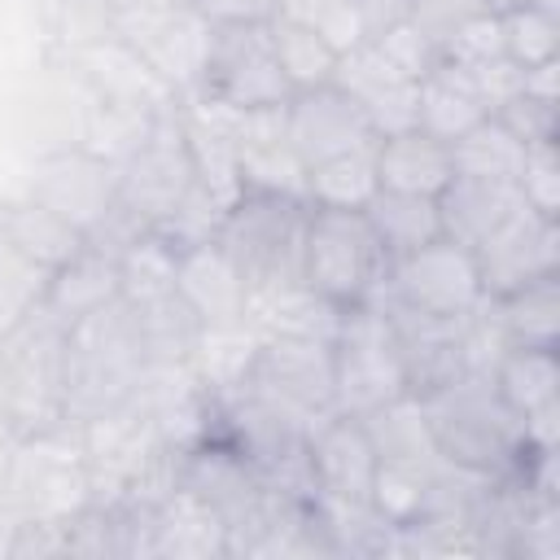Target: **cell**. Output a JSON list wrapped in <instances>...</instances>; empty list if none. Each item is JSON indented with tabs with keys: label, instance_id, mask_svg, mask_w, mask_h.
Returning <instances> with one entry per match:
<instances>
[{
	"label": "cell",
	"instance_id": "1",
	"mask_svg": "<svg viewBox=\"0 0 560 560\" xmlns=\"http://www.w3.org/2000/svg\"><path fill=\"white\" fill-rule=\"evenodd\" d=\"M144 346L136 332V315L122 298L96 306L92 315L74 319L66 332V389H61V420L88 424L105 411L131 402V389L144 368Z\"/></svg>",
	"mask_w": 560,
	"mask_h": 560
},
{
	"label": "cell",
	"instance_id": "37",
	"mask_svg": "<svg viewBox=\"0 0 560 560\" xmlns=\"http://www.w3.org/2000/svg\"><path fill=\"white\" fill-rule=\"evenodd\" d=\"M271 44H276L280 70H284V79H289L293 92L332 83L337 48H332L324 35H315L311 26L289 22V18H271Z\"/></svg>",
	"mask_w": 560,
	"mask_h": 560
},
{
	"label": "cell",
	"instance_id": "38",
	"mask_svg": "<svg viewBox=\"0 0 560 560\" xmlns=\"http://www.w3.org/2000/svg\"><path fill=\"white\" fill-rule=\"evenodd\" d=\"M503 18V52L516 66H538L560 57V0H525Z\"/></svg>",
	"mask_w": 560,
	"mask_h": 560
},
{
	"label": "cell",
	"instance_id": "31",
	"mask_svg": "<svg viewBox=\"0 0 560 560\" xmlns=\"http://www.w3.org/2000/svg\"><path fill=\"white\" fill-rule=\"evenodd\" d=\"M376 241L385 245L389 258H402L429 241L442 236V214H438V197H420V192H394V188H376V197L363 206Z\"/></svg>",
	"mask_w": 560,
	"mask_h": 560
},
{
	"label": "cell",
	"instance_id": "3",
	"mask_svg": "<svg viewBox=\"0 0 560 560\" xmlns=\"http://www.w3.org/2000/svg\"><path fill=\"white\" fill-rule=\"evenodd\" d=\"M66 332L70 324L57 319L44 302L0 332V411L9 416L18 438L66 424L61 420Z\"/></svg>",
	"mask_w": 560,
	"mask_h": 560
},
{
	"label": "cell",
	"instance_id": "27",
	"mask_svg": "<svg viewBox=\"0 0 560 560\" xmlns=\"http://www.w3.org/2000/svg\"><path fill=\"white\" fill-rule=\"evenodd\" d=\"M0 236L18 254L39 262L44 271H57L66 258H74L83 249V232L70 219H61L57 210L39 206L35 197H18V201L0 206Z\"/></svg>",
	"mask_w": 560,
	"mask_h": 560
},
{
	"label": "cell",
	"instance_id": "22",
	"mask_svg": "<svg viewBox=\"0 0 560 560\" xmlns=\"http://www.w3.org/2000/svg\"><path fill=\"white\" fill-rule=\"evenodd\" d=\"M175 293L192 306V315L201 319V328L210 324H236L249 311V284L236 271V262L214 245H192L179 249L175 262Z\"/></svg>",
	"mask_w": 560,
	"mask_h": 560
},
{
	"label": "cell",
	"instance_id": "11",
	"mask_svg": "<svg viewBox=\"0 0 560 560\" xmlns=\"http://www.w3.org/2000/svg\"><path fill=\"white\" fill-rule=\"evenodd\" d=\"M385 289L420 311L433 315H464L481 302V276L472 249L455 245L451 236H438L402 258H389Z\"/></svg>",
	"mask_w": 560,
	"mask_h": 560
},
{
	"label": "cell",
	"instance_id": "4",
	"mask_svg": "<svg viewBox=\"0 0 560 560\" xmlns=\"http://www.w3.org/2000/svg\"><path fill=\"white\" fill-rule=\"evenodd\" d=\"M306 197H280V192H241L223 223L214 245L236 262L249 293L280 289L302 280V245H306Z\"/></svg>",
	"mask_w": 560,
	"mask_h": 560
},
{
	"label": "cell",
	"instance_id": "14",
	"mask_svg": "<svg viewBox=\"0 0 560 560\" xmlns=\"http://www.w3.org/2000/svg\"><path fill=\"white\" fill-rule=\"evenodd\" d=\"M472 258H477L481 293L490 298H503L529 280L556 276L560 271V219H542L538 210L525 206L494 236H486L472 249Z\"/></svg>",
	"mask_w": 560,
	"mask_h": 560
},
{
	"label": "cell",
	"instance_id": "20",
	"mask_svg": "<svg viewBox=\"0 0 560 560\" xmlns=\"http://www.w3.org/2000/svg\"><path fill=\"white\" fill-rule=\"evenodd\" d=\"M66 57H70V66L79 70V79L88 83V92L101 96V101L131 105V109H149V114L175 105L171 88H166V83L144 66V57L131 52L118 35H101V39H92V44L66 52Z\"/></svg>",
	"mask_w": 560,
	"mask_h": 560
},
{
	"label": "cell",
	"instance_id": "29",
	"mask_svg": "<svg viewBox=\"0 0 560 560\" xmlns=\"http://www.w3.org/2000/svg\"><path fill=\"white\" fill-rule=\"evenodd\" d=\"M481 118H490V114H486V105L477 101V92H472V83L464 79L459 66L438 61V66L420 79V101H416V127H420V131H429V136H438V140H446V144H455V140H459L464 131H472Z\"/></svg>",
	"mask_w": 560,
	"mask_h": 560
},
{
	"label": "cell",
	"instance_id": "44",
	"mask_svg": "<svg viewBox=\"0 0 560 560\" xmlns=\"http://www.w3.org/2000/svg\"><path fill=\"white\" fill-rule=\"evenodd\" d=\"M516 188L529 210H538L542 219H560V140L525 144Z\"/></svg>",
	"mask_w": 560,
	"mask_h": 560
},
{
	"label": "cell",
	"instance_id": "48",
	"mask_svg": "<svg viewBox=\"0 0 560 560\" xmlns=\"http://www.w3.org/2000/svg\"><path fill=\"white\" fill-rule=\"evenodd\" d=\"M464 79L472 83L477 101L486 105V114H499L508 101L521 96L525 88V66H516L512 57H490V61H477V66H459Z\"/></svg>",
	"mask_w": 560,
	"mask_h": 560
},
{
	"label": "cell",
	"instance_id": "18",
	"mask_svg": "<svg viewBox=\"0 0 560 560\" xmlns=\"http://www.w3.org/2000/svg\"><path fill=\"white\" fill-rule=\"evenodd\" d=\"M236 166L245 192L306 197V162L289 140L284 105L236 109Z\"/></svg>",
	"mask_w": 560,
	"mask_h": 560
},
{
	"label": "cell",
	"instance_id": "2",
	"mask_svg": "<svg viewBox=\"0 0 560 560\" xmlns=\"http://www.w3.org/2000/svg\"><path fill=\"white\" fill-rule=\"evenodd\" d=\"M416 398L424 407V420L433 429L442 459L451 464L508 477L529 451L521 438V416L503 402L494 376L486 372H459L446 385L416 394Z\"/></svg>",
	"mask_w": 560,
	"mask_h": 560
},
{
	"label": "cell",
	"instance_id": "43",
	"mask_svg": "<svg viewBox=\"0 0 560 560\" xmlns=\"http://www.w3.org/2000/svg\"><path fill=\"white\" fill-rule=\"evenodd\" d=\"M280 18L289 22H302L311 26L315 35H324L337 52L354 48L363 35V18H359V4L354 0H284L280 4Z\"/></svg>",
	"mask_w": 560,
	"mask_h": 560
},
{
	"label": "cell",
	"instance_id": "12",
	"mask_svg": "<svg viewBox=\"0 0 560 560\" xmlns=\"http://www.w3.org/2000/svg\"><path fill=\"white\" fill-rule=\"evenodd\" d=\"M245 385L306 420H324L332 416V346L302 337H262Z\"/></svg>",
	"mask_w": 560,
	"mask_h": 560
},
{
	"label": "cell",
	"instance_id": "28",
	"mask_svg": "<svg viewBox=\"0 0 560 560\" xmlns=\"http://www.w3.org/2000/svg\"><path fill=\"white\" fill-rule=\"evenodd\" d=\"M359 424L381 464H420V468L442 464V451L433 442V429H429L416 394H398L394 402L359 416Z\"/></svg>",
	"mask_w": 560,
	"mask_h": 560
},
{
	"label": "cell",
	"instance_id": "15",
	"mask_svg": "<svg viewBox=\"0 0 560 560\" xmlns=\"http://www.w3.org/2000/svg\"><path fill=\"white\" fill-rule=\"evenodd\" d=\"M284 122H289V140H293L298 158L306 162V171L315 162H328V158L376 144V131H372L368 114L359 109V101L346 96L332 83L293 92L284 101Z\"/></svg>",
	"mask_w": 560,
	"mask_h": 560
},
{
	"label": "cell",
	"instance_id": "13",
	"mask_svg": "<svg viewBox=\"0 0 560 560\" xmlns=\"http://www.w3.org/2000/svg\"><path fill=\"white\" fill-rule=\"evenodd\" d=\"M26 197H35L39 206L57 210L79 232H88L118 197V166L79 144H61L35 162Z\"/></svg>",
	"mask_w": 560,
	"mask_h": 560
},
{
	"label": "cell",
	"instance_id": "32",
	"mask_svg": "<svg viewBox=\"0 0 560 560\" xmlns=\"http://www.w3.org/2000/svg\"><path fill=\"white\" fill-rule=\"evenodd\" d=\"M499 315H503V328H508L512 346L556 350L560 346V271L503 293Z\"/></svg>",
	"mask_w": 560,
	"mask_h": 560
},
{
	"label": "cell",
	"instance_id": "40",
	"mask_svg": "<svg viewBox=\"0 0 560 560\" xmlns=\"http://www.w3.org/2000/svg\"><path fill=\"white\" fill-rule=\"evenodd\" d=\"M438 464L433 468H420V464H381L376 459V477H372V508L394 521V525H407L420 503H424V490L433 481Z\"/></svg>",
	"mask_w": 560,
	"mask_h": 560
},
{
	"label": "cell",
	"instance_id": "36",
	"mask_svg": "<svg viewBox=\"0 0 560 560\" xmlns=\"http://www.w3.org/2000/svg\"><path fill=\"white\" fill-rule=\"evenodd\" d=\"M521 158H525V144L490 114L481 118L472 131H464L455 144H451V162H455V175H481V179H516L521 175Z\"/></svg>",
	"mask_w": 560,
	"mask_h": 560
},
{
	"label": "cell",
	"instance_id": "16",
	"mask_svg": "<svg viewBox=\"0 0 560 560\" xmlns=\"http://www.w3.org/2000/svg\"><path fill=\"white\" fill-rule=\"evenodd\" d=\"M83 438V459H88V481H92V503H118L131 477L153 459L158 446H166L153 429L149 416L136 407L105 411L88 424H79Z\"/></svg>",
	"mask_w": 560,
	"mask_h": 560
},
{
	"label": "cell",
	"instance_id": "17",
	"mask_svg": "<svg viewBox=\"0 0 560 560\" xmlns=\"http://www.w3.org/2000/svg\"><path fill=\"white\" fill-rule=\"evenodd\" d=\"M306 455L315 477V503H372L376 451L354 416H324L306 438Z\"/></svg>",
	"mask_w": 560,
	"mask_h": 560
},
{
	"label": "cell",
	"instance_id": "42",
	"mask_svg": "<svg viewBox=\"0 0 560 560\" xmlns=\"http://www.w3.org/2000/svg\"><path fill=\"white\" fill-rule=\"evenodd\" d=\"M223 214H228V206H219L201 184H192V192L153 228L175 254L179 249H192V245H206V241H214L219 236V223H223Z\"/></svg>",
	"mask_w": 560,
	"mask_h": 560
},
{
	"label": "cell",
	"instance_id": "26",
	"mask_svg": "<svg viewBox=\"0 0 560 560\" xmlns=\"http://www.w3.org/2000/svg\"><path fill=\"white\" fill-rule=\"evenodd\" d=\"M114 298H122L118 258L92 249L88 241H83V249H79L74 258H66V262L48 276V284H44V306H48L57 319H66V324L92 315L96 306H105V302H114Z\"/></svg>",
	"mask_w": 560,
	"mask_h": 560
},
{
	"label": "cell",
	"instance_id": "7",
	"mask_svg": "<svg viewBox=\"0 0 560 560\" xmlns=\"http://www.w3.org/2000/svg\"><path fill=\"white\" fill-rule=\"evenodd\" d=\"M407 389V363L389 315L376 302L346 306L337 341H332V411L337 416H368L394 402Z\"/></svg>",
	"mask_w": 560,
	"mask_h": 560
},
{
	"label": "cell",
	"instance_id": "51",
	"mask_svg": "<svg viewBox=\"0 0 560 560\" xmlns=\"http://www.w3.org/2000/svg\"><path fill=\"white\" fill-rule=\"evenodd\" d=\"M284 0H192V9L210 22V26H254V22H271L280 18Z\"/></svg>",
	"mask_w": 560,
	"mask_h": 560
},
{
	"label": "cell",
	"instance_id": "50",
	"mask_svg": "<svg viewBox=\"0 0 560 560\" xmlns=\"http://www.w3.org/2000/svg\"><path fill=\"white\" fill-rule=\"evenodd\" d=\"M477 13H486V4L481 0H411V22L438 44V52H442V44L468 22V18H477Z\"/></svg>",
	"mask_w": 560,
	"mask_h": 560
},
{
	"label": "cell",
	"instance_id": "24",
	"mask_svg": "<svg viewBox=\"0 0 560 560\" xmlns=\"http://www.w3.org/2000/svg\"><path fill=\"white\" fill-rule=\"evenodd\" d=\"M451 175H455L451 144L420 131V127L376 140V179H381V188L438 197L451 184Z\"/></svg>",
	"mask_w": 560,
	"mask_h": 560
},
{
	"label": "cell",
	"instance_id": "9",
	"mask_svg": "<svg viewBox=\"0 0 560 560\" xmlns=\"http://www.w3.org/2000/svg\"><path fill=\"white\" fill-rule=\"evenodd\" d=\"M197 96H210V101L232 105V109L284 105L293 96V88L280 70V57H276V44H271V22L214 26Z\"/></svg>",
	"mask_w": 560,
	"mask_h": 560
},
{
	"label": "cell",
	"instance_id": "23",
	"mask_svg": "<svg viewBox=\"0 0 560 560\" xmlns=\"http://www.w3.org/2000/svg\"><path fill=\"white\" fill-rule=\"evenodd\" d=\"M341 315H346V306L328 302L306 280L249 293V311H245V319L262 337H302V341H328V346L337 341Z\"/></svg>",
	"mask_w": 560,
	"mask_h": 560
},
{
	"label": "cell",
	"instance_id": "8",
	"mask_svg": "<svg viewBox=\"0 0 560 560\" xmlns=\"http://www.w3.org/2000/svg\"><path fill=\"white\" fill-rule=\"evenodd\" d=\"M210 22L192 9V0H149V4H118L109 13V35H118L144 66L171 88L175 101L201 92L206 52H210Z\"/></svg>",
	"mask_w": 560,
	"mask_h": 560
},
{
	"label": "cell",
	"instance_id": "49",
	"mask_svg": "<svg viewBox=\"0 0 560 560\" xmlns=\"http://www.w3.org/2000/svg\"><path fill=\"white\" fill-rule=\"evenodd\" d=\"M521 144H547V140H560V105L551 101H538V96H516L508 101L499 114H494Z\"/></svg>",
	"mask_w": 560,
	"mask_h": 560
},
{
	"label": "cell",
	"instance_id": "19",
	"mask_svg": "<svg viewBox=\"0 0 560 560\" xmlns=\"http://www.w3.org/2000/svg\"><path fill=\"white\" fill-rule=\"evenodd\" d=\"M175 105H179V122H184V140H188L197 184L219 206H232L245 192L241 166H236V109L219 105L210 96H184Z\"/></svg>",
	"mask_w": 560,
	"mask_h": 560
},
{
	"label": "cell",
	"instance_id": "6",
	"mask_svg": "<svg viewBox=\"0 0 560 560\" xmlns=\"http://www.w3.org/2000/svg\"><path fill=\"white\" fill-rule=\"evenodd\" d=\"M389 276V254L376 241L363 210L311 206L306 245H302V280L337 306L368 302Z\"/></svg>",
	"mask_w": 560,
	"mask_h": 560
},
{
	"label": "cell",
	"instance_id": "45",
	"mask_svg": "<svg viewBox=\"0 0 560 560\" xmlns=\"http://www.w3.org/2000/svg\"><path fill=\"white\" fill-rule=\"evenodd\" d=\"M372 44H376V52L402 74V79H424L438 61H442V52H438V44L411 22V18H402V22H394V26H385L381 35H372Z\"/></svg>",
	"mask_w": 560,
	"mask_h": 560
},
{
	"label": "cell",
	"instance_id": "30",
	"mask_svg": "<svg viewBox=\"0 0 560 560\" xmlns=\"http://www.w3.org/2000/svg\"><path fill=\"white\" fill-rule=\"evenodd\" d=\"M258 346H262V332L249 319L210 324V328L197 332L192 354H188V368L197 372V381L206 385V394H223V389H236L249 376V368L258 359Z\"/></svg>",
	"mask_w": 560,
	"mask_h": 560
},
{
	"label": "cell",
	"instance_id": "52",
	"mask_svg": "<svg viewBox=\"0 0 560 560\" xmlns=\"http://www.w3.org/2000/svg\"><path fill=\"white\" fill-rule=\"evenodd\" d=\"M521 92L560 105V57L538 61V66H525V88H521Z\"/></svg>",
	"mask_w": 560,
	"mask_h": 560
},
{
	"label": "cell",
	"instance_id": "21",
	"mask_svg": "<svg viewBox=\"0 0 560 560\" xmlns=\"http://www.w3.org/2000/svg\"><path fill=\"white\" fill-rule=\"evenodd\" d=\"M525 210V197L516 179H481V175H451V184L438 192L442 236H451L464 249H477L486 236H494L508 219Z\"/></svg>",
	"mask_w": 560,
	"mask_h": 560
},
{
	"label": "cell",
	"instance_id": "41",
	"mask_svg": "<svg viewBox=\"0 0 560 560\" xmlns=\"http://www.w3.org/2000/svg\"><path fill=\"white\" fill-rule=\"evenodd\" d=\"M52 271H44L39 262H31L26 254H18L4 236H0V332L13 328L31 306L44 302V284Z\"/></svg>",
	"mask_w": 560,
	"mask_h": 560
},
{
	"label": "cell",
	"instance_id": "25",
	"mask_svg": "<svg viewBox=\"0 0 560 560\" xmlns=\"http://www.w3.org/2000/svg\"><path fill=\"white\" fill-rule=\"evenodd\" d=\"M153 556H162V560H210V556H228L223 516L210 503H201L188 486H179L153 512Z\"/></svg>",
	"mask_w": 560,
	"mask_h": 560
},
{
	"label": "cell",
	"instance_id": "33",
	"mask_svg": "<svg viewBox=\"0 0 560 560\" xmlns=\"http://www.w3.org/2000/svg\"><path fill=\"white\" fill-rule=\"evenodd\" d=\"M376 144L354 149L328 162H315L306 171V201L311 206H332V210H363L376 197Z\"/></svg>",
	"mask_w": 560,
	"mask_h": 560
},
{
	"label": "cell",
	"instance_id": "10",
	"mask_svg": "<svg viewBox=\"0 0 560 560\" xmlns=\"http://www.w3.org/2000/svg\"><path fill=\"white\" fill-rule=\"evenodd\" d=\"M197 184L179 105H166L153 114L140 144L118 162V201L131 206L149 228H158Z\"/></svg>",
	"mask_w": 560,
	"mask_h": 560
},
{
	"label": "cell",
	"instance_id": "34",
	"mask_svg": "<svg viewBox=\"0 0 560 560\" xmlns=\"http://www.w3.org/2000/svg\"><path fill=\"white\" fill-rule=\"evenodd\" d=\"M127 306L136 315V332H140L144 359H188L192 354L201 319L192 315V306L175 289L162 293V298H149V302H127Z\"/></svg>",
	"mask_w": 560,
	"mask_h": 560
},
{
	"label": "cell",
	"instance_id": "46",
	"mask_svg": "<svg viewBox=\"0 0 560 560\" xmlns=\"http://www.w3.org/2000/svg\"><path fill=\"white\" fill-rule=\"evenodd\" d=\"M416 101H420V83L398 74V79L372 88L368 96H359V109L368 114L376 140H385V136H398V131L416 127Z\"/></svg>",
	"mask_w": 560,
	"mask_h": 560
},
{
	"label": "cell",
	"instance_id": "53",
	"mask_svg": "<svg viewBox=\"0 0 560 560\" xmlns=\"http://www.w3.org/2000/svg\"><path fill=\"white\" fill-rule=\"evenodd\" d=\"M490 13H508V9H516V4H525V0H481Z\"/></svg>",
	"mask_w": 560,
	"mask_h": 560
},
{
	"label": "cell",
	"instance_id": "47",
	"mask_svg": "<svg viewBox=\"0 0 560 560\" xmlns=\"http://www.w3.org/2000/svg\"><path fill=\"white\" fill-rule=\"evenodd\" d=\"M490 57H508L503 52V18L499 13H477L468 18L446 44H442V61L451 66H477V61H490Z\"/></svg>",
	"mask_w": 560,
	"mask_h": 560
},
{
	"label": "cell",
	"instance_id": "39",
	"mask_svg": "<svg viewBox=\"0 0 560 560\" xmlns=\"http://www.w3.org/2000/svg\"><path fill=\"white\" fill-rule=\"evenodd\" d=\"M175 262L179 254L158 236V232H144L131 249H122L118 258V284H122V298L127 302H149V298H162L175 289Z\"/></svg>",
	"mask_w": 560,
	"mask_h": 560
},
{
	"label": "cell",
	"instance_id": "35",
	"mask_svg": "<svg viewBox=\"0 0 560 560\" xmlns=\"http://www.w3.org/2000/svg\"><path fill=\"white\" fill-rule=\"evenodd\" d=\"M494 385H499L503 402L516 416H525V411L560 398V359H556V350L512 346L494 368Z\"/></svg>",
	"mask_w": 560,
	"mask_h": 560
},
{
	"label": "cell",
	"instance_id": "5",
	"mask_svg": "<svg viewBox=\"0 0 560 560\" xmlns=\"http://www.w3.org/2000/svg\"><path fill=\"white\" fill-rule=\"evenodd\" d=\"M0 499L22 521H70L74 512H83L92 503V481H88L79 424L22 433Z\"/></svg>",
	"mask_w": 560,
	"mask_h": 560
}]
</instances>
